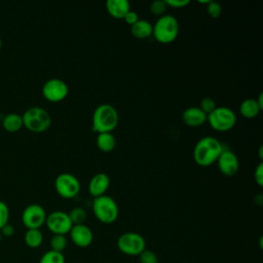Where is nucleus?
I'll return each mask as SVG.
<instances>
[{"instance_id": "obj_3", "label": "nucleus", "mask_w": 263, "mask_h": 263, "mask_svg": "<svg viewBox=\"0 0 263 263\" xmlns=\"http://www.w3.org/2000/svg\"><path fill=\"white\" fill-rule=\"evenodd\" d=\"M180 31L178 20L172 14H163L159 16L153 25L152 35L161 44H170L174 42Z\"/></svg>"}, {"instance_id": "obj_8", "label": "nucleus", "mask_w": 263, "mask_h": 263, "mask_svg": "<svg viewBox=\"0 0 263 263\" xmlns=\"http://www.w3.org/2000/svg\"><path fill=\"white\" fill-rule=\"evenodd\" d=\"M54 189L61 197L71 199L79 193L80 183L74 175L70 173H61L54 180Z\"/></svg>"}, {"instance_id": "obj_31", "label": "nucleus", "mask_w": 263, "mask_h": 263, "mask_svg": "<svg viewBox=\"0 0 263 263\" xmlns=\"http://www.w3.org/2000/svg\"><path fill=\"white\" fill-rule=\"evenodd\" d=\"M166 6L173 8H183L190 3V0H164Z\"/></svg>"}, {"instance_id": "obj_25", "label": "nucleus", "mask_w": 263, "mask_h": 263, "mask_svg": "<svg viewBox=\"0 0 263 263\" xmlns=\"http://www.w3.org/2000/svg\"><path fill=\"white\" fill-rule=\"evenodd\" d=\"M166 8H167V6H166L164 0H155L150 4L151 13L158 17L165 14Z\"/></svg>"}, {"instance_id": "obj_2", "label": "nucleus", "mask_w": 263, "mask_h": 263, "mask_svg": "<svg viewBox=\"0 0 263 263\" xmlns=\"http://www.w3.org/2000/svg\"><path fill=\"white\" fill-rule=\"evenodd\" d=\"M119 115L114 106L101 104L97 106L91 117V128L97 134L112 133L117 126Z\"/></svg>"}, {"instance_id": "obj_5", "label": "nucleus", "mask_w": 263, "mask_h": 263, "mask_svg": "<svg viewBox=\"0 0 263 263\" xmlns=\"http://www.w3.org/2000/svg\"><path fill=\"white\" fill-rule=\"evenodd\" d=\"M92 212L97 220L103 224L114 223L119 215V209L116 201L106 194L93 198Z\"/></svg>"}, {"instance_id": "obj_18", "label": "nucleus", "mask_w": 263, "mask_h": 263, "mask_svg": "<svg viewBox=\"0 0 263 263\" xmlns=\"http://www.w3.org/2000/svg\"><path fill=\"white\" fill-rule=\"evenodd\" d=\"M262 109L259 107L256 99H245L239 105V113L243 118H255Z\"/></svg>"}, {"instance_id": "obj_10", "label": "nucleus", "mask_w": 263, "mask_h": 263, "mask_svg": "<svg viewBox=\"0 0 263 263\" xmlns=\"http://www.w3.org/2000/svg\"><path fill=\"white\" fill-rule=\"evenodd\" d=\"M46 212L44 208L38 203L27 205L22 213V222L27 229H40L45 224Z\"/></svg>"}, {"instance_id": "obj_29", "label": "nucleus", "mask_w": 263, "mask_h": 263, "mask_svg": "<svg viewBox=\"0 0 263 263\" xmlns=\"http://www.w3.org/2000/svg\"><path fill=\"white\" fill-rule=\"evenodd\" d=\"M9 220V209L7 204L0 200V229L8 223Z\"/></svg>"}, {"instance_id": "obj_4", "label": "nucleus", "mask_w": 263, "mask_h": 263, "mask_svg": "<svg viewBox=\"0 0 263 263\" xmlns=\"http://www.w3.org/2000/svg\"><path fill=\"white\" fill-rule=\"evenodd\" d=\"M22 118L24 126L32 133H44L51 124L50 114L38 106L27 109L22 115Z\"/></svg>"}, {"instance_id": "obj_30", "label": "nucleus", "mask_w": 263, "mask_h": 263, "mask_svg": "<svg viewBox=\"0 0 263 263\" xmlns=\"http://www.w3.org/2000/svg\"><path fill=\"white\" fill-rule=\"evenodd\" d=\"M254 179L258 186H263V163L259 162L254 171Z\"/></svg>"}, {"instance_id": "obj_15", "label": "nucleus", "mask_w": 263, "mask_h": 263, "mask_svg": "<svg viewBox=\"0 0 263 263\" xmlns=\"http://www.w3.org/2000/svg\"><path fill=\"white\" fill-rule=\"evenodd\" d=\"M183 122L190 127L201 126L206 122V114L199 107H188L182 114Z\"/></svg>"}, {"instance_id": "obj_26", "label": "nucleus", "mask_w": 263, "mask_h": 263, "mask_svg": "<svg viewBox=\"0 0 263 263\" xmlns=\"http://www.w3.org/2000/svg\"><path fill=\"white\" fill-rule=\"evenodd\" d=\"M139 262L140 263H158V256L152 251L145 249L139 256Z\"/></svg>"}, {"instance_id": "obj_1", "label": "nucleus", "mask_w": 263, "mask_h": 263, "mask_svg": "<svg viewBox=\"0 0 263 263\" xmlns=\"http://www.w3.org/2000/svg\"><path fill=\"white\" fill-rule=\"evenodd\" d=\"M223 149V145L217 138L212 136L202 137L193 148V159L199 166H210L217 161Z\"/></svg>"}, {"instance_id": "obj_9", "label": "nucleus", "mask_w": 263, "mask_h": 263, "mask_svg": "<svg viewBox=\"0 0 263 263\" xmlns=\"http://www.w3.org/2000/svg\"><path fill=\"white\" fill-rule=\"evenodd\" d=\"M41 91L46 101L58 103L67 98L69 93V87L64 80L59 78H51L44 82Z\"/></svg>"}, {"instance_id": "obj_22", "label": "nucleus", "mask_w": 263, "mask_h": 263, "mask_svg": "<svg viewBox=\"0 0 263 263\" xmlns=\"http://www.w3.org/2000/svg\"><path fill=\"white\" fill-rule=\"evenodd\" d=\"M49 246H50L51 251L63 253L68 246V239H67L66 235L53 234L50 238Z\"/></svg>"}, {"instance_id": "obj_24", "label": "nucleus", "mask_w": 263, "mask_h": 263, "mask_svg": "<svg viewBox=\"0 0 263 263\" xmlns=\"http://www.w3.org/2000/svg\"><path fill=\"white\" fill-rule=\"evenodd\" d=\"M70 220L72 222L73 225H78V224H84L87 214L86 211L83 208L80 206H76L74 209H72L70 211V213H68Z\"/></svg>"}, {"instance_id": "obj_27", "label": "nucleus", "mask_w": 263, "mask_h": 263, "mask_svg": "<svg viewBox=\"0 0 263 263\" xmlns=\"http://www.w3.org/2000/svg\"><path fill=\"white\" fill-rule=\"evenodd\" d=\"M206 12L212 18H218L222 13V6L218 2L210 1L206 4Z\"/></svg>"}, {"instance_id": "obj_12", "label": "nucleus", "mask_w": 263, "mask_h": 263, "mask_svg": "<svg viewBox=\"0 0 263 263\" xmlns=\"http://www.w3.org/2000/svg\"><path fill=\"white\" fill-rule=\"evenodd\" d=\"M216 162L220 173L224 176L231 177L238 172L239 160L236 154L229 149H223Z\"/></svg>"}, {"instance_id": "obj_35", "label": "nucleus", "mask_w": 263, "mask_h": 263, "mask_svg": "<svg viewBox=\"0 0 263 263\" xmlns=\"http://www.w3.org/2000/svg\"><path fill=\"white\" fill-rule=\"evenodd\" d=\"M1 240H2V235H1V233H0V242H1Z\"/></svg>"}, {"instance_id": "obj_7", "label": "nucleus", "mask_w": 263, "mask_h": 263, "mask_svg": "<svg viewBox=\"0 0 263 263\" xmlns=\"http://www.w3.org/2000/svg\"><path fill=\"white\" fill-rule=\"evenodd\" d=\"M118 250L126 256H139L146 249L144 236L138 232H124L117 238Z\"/></svg>"}, {"instance_id": "obj_21", "label": "nucleus", "mask_w": 263, "mask_h": 263, "mask_svg": "<svg viewBox=\"0 0 263 263\" xmlns=\"http://www.w3.org/2000/svg\"><path fill=\"white\" fill-rule=\"evenodd\" d=\"M24 241L27 247L37 249L43 242V233L40 229H27L24 235Z\"/></svg>"}, {"instance_id": "obj_17", "label": "nucleus", "mask_w": 263, "mask_h": 263, "mask_svg": "<svg viewBox=\"0 0 263 263\" xmlns=\"http://www.w3.org/2000/svg\"><path fill=\"white\" fill-rule=\"evenodd\" d=\"M153 25L146 20H139L133 26H130V33L135 38L146 39L152 35Z\"/></svg>"}, {"instance_id": "obj_19", "label": "nucleus", "mask_w": 263, "mask_h": 263, "mask_svg": "<svg viewBox=\"0 0 263 263\" xmlns=\"http://www.w3.org/2000/svg\"><path fill=\"white\" fill-rule=\"evenodd\" d=\"M1 126L8 133H15L20 130L23 124L22 115L18 113H8L1 120Z\"/></svg>"}, {"instance_id": "obj_6", "label": "nucleus", "mask_w": 263, "mask_h": 263, "mask_svg": "<svg viewBox=\"0 0 263 263\" xmlns=\"http://www.w3.org/2000/svg\"><path fill=\"white\" fill-rule=\"evenodd\" d=\"M206 122L217 132H227L236 123V114L228 107H216L206 115Z\"/></svg>"}, {"instance_id": "obj_28", "label": "nucleus", "mask_w": 263, "mask_h": 263, "mask_svg": "<svg viewBox=\"0 0 263 263\" xmlns=\"http://www.w3.org/2000/svg\"><path fill=\"white\" fill-rule=\"evenodd\" d=\"M216 107H217L216 102L214 101V99H212V98H210V97H205V98H203V99L200 101V106H199V108H200L206 115L210 114Z\"/></svg>"}, {"instance_id": "obj_32", "label": "nucleus", "mask_w": 263, "mask_h": 263, "mask_svg": "<svg viewBox=\"0 0 263 263\" xmlns=\"http://www.w3.org/2000/svg\"><path fill=\"white\" fill-rule=\"evenodd\" d=\"M123 20L125 21L126 24H128L129 26H133L135 23H137V22L140 20V17H139V15H138V13H137L136 11H134V10L130 9V10L124 15Z\"/></svg>"}, {"instance_id": "obj_16", "label": "nucleus", "mask_w": 263, "mask_h": 263, "mask_svg": "<svg viewBox=\"0 0 263 263\" xmlns=\"http://www.w3.org/2000/svg\"><path fill=\"white\" fill-rule=\"evenodd\" d=\"M106 10L113 18L123 20L124 15L130 10V5L127 0H108Z\"/></svg>"}, {"instance_id": "obj_23", "label": "nucleus", "mask_w": 263, "mask_h": 263, "mask_svg": "<svg viewBox=\"0 0 263 263\" xmlns=\"http://www.w3.org/2000/svg\"><path fill=\"white\" fill-rule=\"evenodd\" d=\"M39 263H66V259L63 253L49 250L40 257Z\"/></svg>"}, {"instance_id": "obj_33", "label": "nucleus", "mask_w": 263, "mask_h": 263, "mask_svg": "<svg viewBox=\"0 0 263 263\" xmlns=\"http://www.w3.org/2000/svg\"><path fill=\"white\" fill-rule=\"evenodd\" d=\"M0 233H1V235L4 236V237H10V236H12V235L14 234V227H13V225H11V224H9V223L5 224V225L0 229Z\"/></svg>"}, {"instance_id": "obj_13", "label": "nucleus", "mask_w": 263, "mask_h": 263, "mask_svg": "<svg viewBox=\"0 0 263 263\" xmlns=\"http://www.w3.org/2000/svg\"><path fill=\"white\" fill-rule=\"evenodd\" d=\"M71 241L78 248H87L92 243V230L85 224L73 225L69 231Z\"/></svg>"}, {"instance_id": "obj_36", "label": "nucleus", "mask_w": 263, "mask_h": 263, "mask_svg": "<svg viewBox=\"0 0 263 263\" xmlns=\"http://www.w3.org/2000/svg\"><path fill=\"white\" fill-rule=\"evenodd\" d=\"M1 120H2V118H1V116H0V126H1Z\"/></svg>"}, {"instance_id": "obj_34", "label": "nucleus", "mask_w": 263, "mask_h": 263, "mask_svg": "<svg viewBox=\"0 0 263 263\" xmlns=\"http://www.w3.org/2000/svg\"><path fill=\"white\" fill-rule=\"evenodd\" d=\"M1 46H2V40H1V37H0V49H1Z\"/></svg>"}, {"instance_id": "obj_20", "label": "nucleus", "mask_w": 263, "mask_h": 263, "mask_svg": "<svg viewBox=\"0 0 263 263\" xmlns=\"http://www.w3.org/2000/svg\"><path fill=\"white\" fill-rule=\"evenodd\" d=\"M96 144L99 150L111 152L116 147V139L112 133H101L96 138Z\"/></svg>"}, {"instance_id": "obj_11", "label": "nucleus", "mask_w": 263, "mask_h": 263, "mask_svg": "<svg viewBox=\"0 0 263 263\" xmlns=\"http://www.w3.org/2000/svg\"><path fill=\"white\" fill-rule=\"evenodd\" d=\"M45 225L47 229L52 234H63L69 233L73 224L70 220L68 213L64 211H54L46 216Z\"/></svg>"}, {"instance_id": "obj_14", "label": "nucleus", "mask_w": 263, "mask_h": 263, "mask_svg": "<svg viewBox=\"0 0 263 263\" xmlns=\"http://www.w3.org/2000/svg\"><path fill=\"white\" fill-rule=\"evenodd\" d=\"M110 187V178L105 173L96 174L88 183V192L91 196L99 197L105 195Z\"/></svg>"}]
</instances>
